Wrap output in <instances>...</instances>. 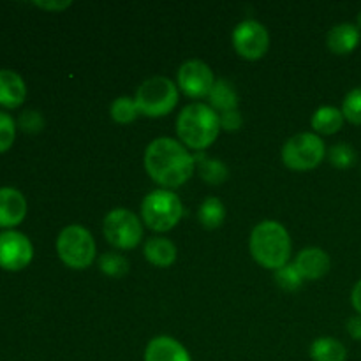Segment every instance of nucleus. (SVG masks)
Instances as JSON below:
<instances>
[{
    "instance_id": "nucleus-1",
    "label": "nucleus",
    "mask_w": 361,
    "mask_h": 361,
    "mask_svg": "<svg viewBox=\"0 0 361 361\" xmlns=\"http://www.w3.org/2000/svg\"><path fill=\"white\" fill-rule=\"evenodd\" d=\"M145 169L161 189L175 190L185 185L196 171V161L189 148L169 136L155 137L145 148Z\"/></svg>"
},
{
    "instance_id": "nucleus-2",
    "label": "nucleus",
    "mask_w": 361,
    "mask_h": 361,
    "mask_svg": "<svg viewBox=\"0 0 361 361\" xmlns=\"http://www.w3.org/2000/svg\"><path fill=\"white\" fill-rule=\"evenodd\" d=\"M249 250L257 264L275 271L291 259V236L284 224L267 219V221L257 222L250 231Z\"/></svg>"
},
{
    "instance_id": "nucleus-3",
    "label": "nucleus",
    "mask_w": 361,
    "mask_h": 361,
    "mask_svg": "<svg viewBox=\"0 0 361 361\" xmlns=\"http://www.w3.org/2000/svg\"><path fill=\"white\" fill-rule=\"evenodd\" d=\"M221 130L219 113L207 102H190L176 116V136L189 150H207Z\"/></svg>"
},
{
    "instance_id": "nucleus-4",
    "label": "nucleus",
    "mask_w": 361,
    "mask_h": 361,
    "mask_svg": "<svg viewBox=\"0 0 361 361\" xmlns=\"http://www.w3.org/2000/svg\"><path fill=\"white\" fill-rule=\"evenodd\" d=\"M141 221L155 233H168L182 221L183 204L175 190L154 189L141 201Z\"/></svg>"
},
{
    "instance_id": "nucleus-5",
    "label": "nucleus",
    "mask_w": 361,
    "mask_h": 361,
    "mask_svg": "<svg viewBox=\"0 0 361 361\" xmlns=\"http://www.w3.org/2000/svg\"><path fill=\"white\" fill-rule=\"evenodd\" d=\"M55 249L59 259L71 270H85L97 257L94 236L81 224L66 226L56 236Z\"/></svg>"
},
{
    "instance_id": "nucleus-6",
    "label": "nucleus",
    "mask_w": 361,
    "mask_h": 361,
    "mask_svg": "<svg viewBox=\"0 0 361 361\" xmlns=\"http://www.w3.org/2000/svg\"><path fill=\"white\" fill-rule=\"evenodd\" d=\"M180 90L176 81L166 76H152L137 87L134 94L140 115L148 118H161L169 115L178 104Z\"/></svg>"
},
{
    "instance_id": "nucleus-7",
    "label": "nucleus",
    "mask_w": 361,
    "mask_h": 361,
    "mask_svg": "<svg viewBox=\"0 0 361 361\" xmlns=\"http://www.w3.org/2000/svg\"><path fill=\"white\" fill-rule=\"evenodd\" d=\"M326 145L316 133H298L282 145L281 157L291 171L316 169L326 157Z\"/></svg>"
},
{
    "instance_id": "nucleus-8",
    "label": "nucleus",
    "mask_w": 361,
    "mask_h": 361,
    "mask_svg": "<svg viewBox=\"0 0 361 361\" xmlns=\"http://www.w3.org/2000/svg\"><path fill=\"white\" fill-rule=\"evenodd\" d=\"M143 221L129 208H113L102 221V233L111 247L118 250H133L143 240Z\"/></svg>"
},
{
    "instance_id": "nucleus-9",
    "label": "nucleus",
    "mask_w": 361,
    "mask_h": 361,
    "mask_svg": "<svg viewBox=\"0 0 361 361\" xmlns=\"http://www.w3.org/2000/svg\"><path fill=\"white\" fill-rule=\"evenodd\" d=\"M233 48L242 59L259 60L267 55L270 48V32L261 21L257 20H243L233 28Z\"/></svg>"
},
{
    "instance_id": "nucleus-10",
    "label": "nucleus",
    "mask_w": 361,
    "mask_h": 361,
    "mask_svg": "<svg viewBox=\"0 0 361 361\" xmlns=\"http://www.w3.org/2000/svg\"><path fill=\"white\" fill-rule=\"evenodd\" d=\"M215 76L212 67L200 59L185 60L176 73V87L187 97L203 99L208 97L215 85Z\"/></svg>"
},
{
    "instance_id": "nucleus-11",
    "label": "nucleus",
    "mask_w": 361,
    "mask_h": 361,
    "mask_svg": "<svg viewBox=\"0 0 361 361\" xmlns=\"http://www.w3.org/2000/svg\"><path fill=\"white\" fill-rule=\"evenodd\" d=\"M34 259V245L27 235L16 229L0 233V268L7 271H20Z\"/></svg>"
},
{
    "instance_id": "nucleus-12",
    "label": "nucleus",
    "mask_w": 361,
    "mask_h": 361,
    "mask_svg": "<svg viewBox=\"0 0 361 361\" xmlns=\"http://www.w3.org/2000/svg\"><path fill=\"white\" fill-rule=\"evenodd\" d=\"M295 267L303 281H319L330 271L331 259L319 247H305L295 257Z\"/></svg>"
},
{
    "instance_id": "nucleus-13",
    "label": "nucleus",
    "mask_w": 361,
    "mask_h": 361,
    "mask_svg": "<svg viewBox=\"0 0 361 361\" xmlns=\"http://www.w3.org/2000/svg\"><path fill=\"white\" fill-rule=\"evenodd\" d=\"M27 217V200L14 187H0V229H13Z\"/></svg>"
},
{
    "instance_id": "nucleus-14",
    "label": "nucleus",
    "mask_w": 361,
    "mask_h": 361,
    "mask_svg": "<svg viewBox=\"0 0 361 361\" xmlns=\"http://www.w3.org/2000/svg\"><path fill=\"white\" fill-rule=\"evenodd\" d=\"M145 361H192L182 342L169 335H157L145 348Z\"/></svg>"
},
{
    "instance_id": "nucleus-15",
    "label": "nucleus",
    "mask_w": 361,
    "mask_h": 361,
    "mask_svg": "<svg viewBox=\"0 0 361 361\" xmlns=\"http://www.w3.org/2000/svg\"><path fill=\"white\" fill-rule=\"evenodd\" d=\"M361 30L356 23H338L331 27L326 34V46L335 55H349L360 46Z\"/></svg>"
},
{
    "instance_id": "nucleus-16",
    "label": "nucleus",
    "mask_w": 361,
    "mask_h": 361,
    "mask_svg": "<svg viewBox=\"0 0 361 361\" xmlns=\"http://www.w3.org/2000/svg\"><path fill=\"white\" fill-rule=\"evenodd\" d=\"M27 99L25 80L13 69H0V106L14 109Z\"/></svg>"
},
{
    "instance_id": "nucleus-17",
    "label": "nucleus",
    "mask_w": 361,
    "mask_h": 361,
    "mask_svg": "<svg viewBox=\"0 0 361 361\" xmlns=\"http://www.w3.org/2000/svg\"><path fill=\"white\" fill-rule=\"evenodd\" d=\"M143 254L150 264L157 268L171 267L178 256V249L175 243L166 236H152L145 242Z\"/></svg>"
},
{
    "instance_id": "nucleus-18",
    "label": "nucleus",
    "mask_w": 361,
    "mask_h": 361,
    "mask_svg": "<svg viewBox=\"0 0 361 361\" xmlns=\"http://www.w3.org/2000/svg\"><path fill=\"white\" fill-rule=\"evenodd\" d=\"M344 115L335 106H319L310 116V127L317 136H331L344 127Z\"/></svg>"
},
{
    "instance_id": "nucleus-19",
    "label": "nucleus",
    "mask_w": 361,
    "mask_h": 361,
    "mask_svg": "<svg viewBox=\"0 0 361 361\" xmlns=\"http://www.w3.org/2000/svg\"><path fill=\"white\" fill-rule=\"evenodd\" d=\"M208 104L217 113L238 109V92L229 80H217L208 94Z\"/></svg>"
},
{
    "instance_id": "nucleus-20",
    "label": "nucleus",
    "mask_w": 361,
    "mask_h": 361,
    "mask_svg": "<svg viewBox=\"0 0 361 361\" xmlns=\"http://www.w3.org/2000/svg\"><path fill=\"white\" fill-rule=\"evenodd\" d=\"M309 356L312 361H345L348 349L334 337H319L310 344Z\"/></svg>"
},
{
    "instance_id": "nucleus-21",
    "label": "nucleus",
    "mask_w": 361,
    "mask_h": 361,
    "mask_svg": "<svg viewBox=\"0 0 361 361\" xmlns=\"http://www.w3.org/2000/svg\"><path fill=\"white\" fill-rule=\"evenodd\" d=\"M194 161H196L197 173H200V176L208 185H221V183H224L228 180V166L222 161H219V159L207 157V155L200 152V154L194 155Z\"/></svg>"
},
{
    "instance_id": "nucleus-22",
    "label": "nucleus",
    "mask_w": 361,
    "mask_h": 361,
    "mask_svg": "<svg viewBox=\"0 0 361 361\" xmlns=\"http://www.w3.org/2000/svg\"><path fill=\"white\" fill-rule=\"evenodd\" d=\"M226 219V207L219 197L208 196L197 210V221L204 229H217Z\"/></svg>"
},
{
    "instance_id": "nucleus-23",
    "label": "nucleus",
    "mask_w": 361,
    "mask_h": 361,
    "mask_svg": "<svg viewBox=\"0 0 361 361\" xmlns=\"http://www.w3.org/2000/svg\"><path fill=\"white\" fill-rule=\"evenodd\" d=\"M137 115H140V109H137L136 101H134V97H129V95H120L109 106V116L116 123H122V126L134 122Z\"/></svg>"
},
{
    "instance_id": "nucleus-24",
    "label": "nucleus",
    "mask_w": 361,
    "mask_h": 361,
    "mask_svg": "<svg viewBox=\"0 0 361 361\" xmlns=\"http://www.w3.org/2000/svg\"><path fill=\"white\" fill-rule=\"evenodd\" d=\"M99 270L104 275L113 279H120L129 271V261H127L126 256H122L120 252H104L99 256L97 259Z\"/></svg>"
},
{
    "instance_id": "nucleus-25",
    "label": "nucleus",
    "mask_w": 361,
    "mask_h": 361,
    "mask_svg": "<svg viewBox=\"0 0 361 361\" xmlns=\"http://www.w3.org/2000/svg\"><path fill=\"white\" fill-rule=\"evenodd\" d=\"M328 161L337 169H349L356 162V150L348 143H337L328 150Z\"/></svg>"
},
{
    "instance_id": "nucleus-26",
    "label": "nucleus",
    "mask_w": 361,
    "mask_h": 361,
    "mask_svg": "<svg viewBox=\"0 0 361 361\" xmlns=\"http://www.w3.org/2000/svg\"><path fill=\"white\" fill-rule=\"evenodd\" d=\"M274 277H275V282H277L279 288L284 289V291H289V293L298 291L303 284V279H302V275H300V271L296 270L295 263H288V264H284L282 268H279V270H275Z\"/></svg>"
},
{
    "instance_id": "nucleus-27",
    "label": "nucleus",
    "mask_w": 361,
    "mask_h": 361,
    "mask_svg": "<svg viewBox=\"0 0 361 361\" xmlns=\"http://www.w3.org/2000/svg\"><path fill=\"white\" fill-rule=\"evenodd\" d=\"M341 111L349 123L361 126V87L353 88L345 94Z\"/></svg>"
},
{
    "instance_id": "nucleus-28",
    "label": "nucleus",
    "mask_w": 361,
    "mask_h": 361,
    "mask_svg": "<svg viewBox=\"0 0 361 361\" xmlns=\"http://www.w3.org/2000/svg\"><path fill=\"white\" fill-rule=\"evenodd\" d=\"M16 137V122L6 111H0V154L9 150Z\"/></svg>"
},
{
    "instance_id": "nucleus-29",
    "label": "nucleus",
    "mask_w": 361,
    "mask_h": 361,
    "mask_svg": "<svg viewBox=\"0 0 361 361\" xmlns=\"http://www.w3.org/2000/svg\"><path fill=\"white\" fill-rule=\"evenodd\" d=\"M18 126L23 133L37 134L44 129V116L37 109H25L18 118Z\"/></svg>"
},
{
    "instance_id": "nucleus-30",
    "label": "nucleus",
    "mask_w": 361,
    "mask_h": 361,
    "mask_svg": "<svg viewBox=\"0 0 361 361\" xmlns=\"http://www.w3.org/2000/svg\"><path fill=\"white\" fill-rule=\"evenodd\" d=\"M219 120H221V129L226 130V133H236L243 126V116L238 109L219 113Z\"/></svg>"
},
{
    "instance_id": "nucleus-31",
    "label": "nucleus",
    "mask_w": 361,
    "mask_h": 361,
    "mask_svg": "<svg viewBox=\"0 0 361 361\" xmlns=\"http://www.w3.org/2000/svg\"><path fill=\"white\" fill-rule=\"evenodd\" d=\"M345 328H348V334L351 335V338H355V341H361V316L360 314L349 317Z\"/></svg>"
},
{
    "instance_id": "nucleus-32",
    "label": "nucleus",
    "mask_w": 361,
    "mask_h": 361,
    "mask_svg": "<svg viewBox=\"0 0 361 361\" xmlns=\"http://www.w3.org/2000/svg\"><path fill=\"white\" fill-rule=\"evenodd\" d=\"M35 6L37 7H41V9H46V11H63V9H67V7H71V0H63V2H34Z\"/></svg>"
},
{
    "instance_id": "nucleus-33",
    "label": "nucleus",
    "mask_w": 361,
    "mask_h": 361,
    "mask_svg": "<svg viewBox=\"0 0 361 361\" xmlns=\"http://www.w3.org/2000/svg\"><path fill=\"white\" fill-rule=\"evenodd\" d=\"M351 303H353V307H355L356 312H358L360 316H361V279H360L358 282H356L355 288H353V291H351Z\"/></svg>"
},
{
    "instance_id": "nucleus-34",
    "label": "nucleus",
    "mask_w": 361,
    "mask_h": 361,
    "mask_svg": "<svg viewBox=\"0 0 361 361\" xmlns=\"http://www.w3.org/2000/svg\"><path fill=\"white\" fill-rule=\"evenodd\" d=\"M356 27H358L361 30V11L358 13V16H356Z\"/></svg>"
}]
</instances>
